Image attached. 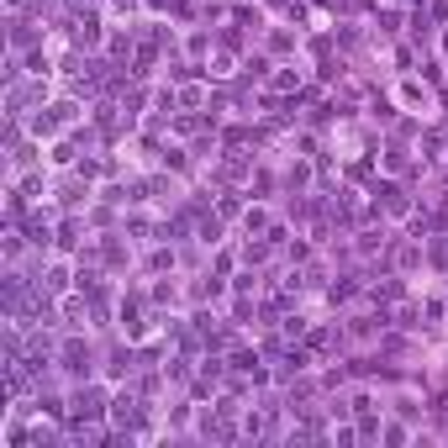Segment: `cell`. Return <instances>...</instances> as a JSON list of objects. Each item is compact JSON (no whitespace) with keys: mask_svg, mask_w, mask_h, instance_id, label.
I'll list each match as a JSON object with an SVG mask.
<instances>
[{"mask_svg":"<svg viewBox=\"0 0 448 448\" xmlns=\"http://www.w3.org/2000/svg\"><path fill=\"white\" fill-rule=\"evenodd\" d=\"M69 406H74L69 422H111V396H106L100 385H80Z\"/></svg>","mask_w":448,"mask_h":448,"instance_id":"6da1fadb","label":"cell"},{"mask_svg":"<svg viewBox=\"0 0 448 448\" xmlns=\"http://www.w3.org/2000/svg\"><path fill=\"white\" fill-rule=\"evenodd\" d=\"M111 422H117L121 433H142V427H148V406H142L132 390H121V396H111Z\"/></svg>","mask_w":448,"mask_h":448,"instance_id":"7a4b0ae2","label":"cell"},{"mask_svg":"<svg viewBox=\"0 0 448 448\" xmlns=\"http://www.w3.org/2000/svg\"><path fill=\"white\" fill-rule=\"evenodd\" d=\"M74 117H80V100H59V106H47V111L32 117V132L37 137H53V132H59L64 121H74Z\"/></svg>","mask_w":448,"mask_h":448,"instance_id":"3957f363","label":"cell"},{"mask_svg":"<svg viewBox=\"0 0 448 448\" xmlns=\"http://www.w3.org/2000/svg\"><path fill=\"white\" fill-rule=\"evenodd\" d=\"M90 343H80V338H69V343H64V354H59V364L64 369H69V375L74 380H90Z\"/></svg>","mask_w":448,"mask_h":448,"instance_id":"277c9868","label":"cell"},{"mask_svg":"<svg viewBox=\"0 0 448 448\" xmlns=\"http://www.w3.org/2000/svg\"><path fill=\"white\" fill-rule=\"evenodd\" d=\"M380 211H390V216H406V211H412L406 190H401V185H390V179H385V185H375V216H380Z\"/></svg>","mask_w":448,"mask_h":448,"instance_id":"5b68a950","label":"cell"},{"mask_svg":"<svg viewBox=\"0 0 448 448\" xmlns=\"http://www.w3.org/2000/svg\"><path fill=\"white\" fill-rule=\"evenodd\" d=\"M69 37H74V47H80V53H84V47H95V43H100V16H95V11H84L80 22L69 27Z\"/></svg>","mask_w":448,"mask_h":448,"instance_id":"8992f818","label":"cell"},{"mask_svg":"<svg viewBox=\"0 0 448 448\" xmlns=\"http://www.w3.org/2000/svg\"><path fill=\"white\" fill-rule=\"evenodd\" d=\"M338 343H343V332H332V327H311L306 332V348H311V354H332Z\"/></svg>","mask_w":448,"mask_h":448,"instance_id":"52a82bcc","label":"cell"},{"mask_svg":"<svg viewBox=\"0 0 448 448\" xmlns=\"http://www.w3.org/2000/svg\"><path fill=\"white\" fill-rule=\"evenodd\" d=\"M132 369H137V354H132V348H117V354L106 359V375H111V380H127Z\"/></svg>","mask_w":448,"mask_h":448,"instance_id":"ba28073f","label":"cell"},{"mask_svg":"<svg viewBox=\"0 0 448 448\" xmlns=\"http://www.w3.org/2000/svg\"><path fill=\"white\" fill-rule=\"evenodd\" d=\"M84 195H90V179H64V185H59V206H80L84 201Z\"/></svg>","mask_w":448,"mask_h":448,"instance_id":"9c48e42d","label":"cell"},{"mask_svg":"<svg viewBox=\"0 0 448 448\" xmlns=\"http://www.w3.org/2000/svg\"><path fill=\"white\" fill-rule=\"evenodd\" d=\"M32 43H37V27L16 11V16H11V47H32Z\"/></svg>","mask_w":448,"mask_h":448,"instance_id":"30bf717a","label":"cell"},{"mask_svg":"<svg viewBox=\"0 0 448 448\" xmlns=\"http://www.w3.org/2000/svg\"><path fill=\"white\" fill-rule=\"evenodd\" d=\"M121 327H127V338H142V332H148V322L137 317V295H132V301H121Z\"/></svg>","mask_w":448,"mask_h":448,"instance_id":"8fae6325","label":"cell"},{"mask_svg":"<svg viewBox=\"0 0 448 448\" xmlns=\"http://www.w3.org/2000/svg\"><path fill=\"white\" fill-rule=\"evenodd\" d=\"M69 280H74V274L64 269V264H53V269L43 274V290H47V295H64V290H69Z\"/></svg>","mask_w":448,"mask_h":448,"instance_id":"7c38bea8","label":"cell"},{"mask_svg":"<svg viewBox=\"0 0 448 448\" xmlns=\"http://www.w3.org/2000/svg\"><path fill=\"white\" fill-rule=\"evenodd\" d=\"M401 295H406V285L396 280V274H390V280H380V285H375V301H380V306H385V301H401Z\"/></svg>","mask_w":448,"mask_h":448,"instance_id":"4fadbf2b","label":"cell"},{"mask_svg":"<svg viewBox=\"0 0 448 448\" xmlns=\"http://www.w3.org/2000/svg\"><path fill=\"white\" fill-rule=\"evenodd\" d=\"M354 295H359V285H354V280H338V285H327V301H332V306L354 301Z\"/></svg>","mask_w":448,"mask_h":448,"instance_id":"5bb4252c","label":"cell"},{"mask_svg":"<svg viewBox=\"0 0 448 448\" xmlns=\"http://www.w3.org/2000/svg\"><path fill=\"white\" fill-rule=\"evenodd\" d=\"M396 417H406V422H417V417H422V401H417V396H396Z\"/></svg>","mask_w":448,"mask_h":448,"instance_id":"9a60e30c","label":"cell"},{"mask_svg":"<svg viewBox=\"0 0 448 448\" xmlns=\"http://www.w3.org/2000/svg\"><path fill=\"white\" fill-rule=\"evenodd\" d=\"M243 222H248V237H253V232H269V211H264V206H253Z\"/></svg>","mask_w":448,"mask_h":448,"instance_id":"2e32d148","label":"cell"},{"mask_svg":"<svg viewBox=\"0 0 448 448\" xmlns=\"http://www.w3.org/2000/svg\"><path fill=\"white\" fill-rule=\"evenodd\" d=\"M396 264H401V269H412V264H422V248H417V243H401V248H396Z\"/></svg>","mask_w":448,"mask_h":448,"instance_id":"e0dca14e","label":"cell"},{"mask_svg":"<svg viewBox=\"0 0 448 448\" xmlns=\"http://www.w3.org/2000/svg\"><path fill=\"white\" fill-rule=\"evenodd\" d=\"M37 412H47V417H64V401H59V396H43V390H37Z\"/></svg>","mask_w":448,"mask_h":448,"instance_id":"ac0fdd59","label":"cell"},{"mask_svg":"<svg viewBox=\"0 0 448 448\" xmlns=\"http://www.w3.org/2000/svg\"><path fill=\"white\" fill-rule=\"evenodd\" d=\"M348 401H354V412H359V417H364V412H380V406H375V396H369V390H354Z\"/></svg>","mask_w":448,"mask_h":448,"instance_id":"d6986e66","label":"cell"},{"mask_svg":"<svg viewBox=\"0 0 448 448\" xmlns=\"http://www.w3.org/2000/svg\"><path fill=\"white\" fill-rule=\"evenodd\" d=\"M106 53H111V59H127V53H132V37H111V43H106Z\"/></svg>","mask_w":448,"mask_h":448,"instance_id":"ffe728a7","label":"cell"},{"mask_svg":"<svg viewBox=\"0 0 448 448\" xmlns=\"http://www.w3.org/2000/svg\"><path fill=\"white\" fill-rule=\"evenodd\" d=\"M74 237H80V222H64V227H59V237H53V243H59V248H74Z\"/></svg>","mask_w":448,"mask_h":448,"instance_id":"44dd1931","label":"cell"},{"mask_svg":"<svg viewBox=\"0 0 448 448\" xmlns=\"http://www.w3.org/2000/svg\"><path fill=\"white\" fill-rule=\"evenodd\" d=\"M179 106H190V111H195V106H206V95L195 90V84H185V90H179Z\"/></svg>","mask_w":448,"mask_h":448,"instance_id":"7402d4cb","label":"cell"},{"mask_svg":"<svg viewBox=\"0 0 448 448\" xmlns=\"http://www.w3.org/2000/svg\"><path fill=\"white\" fill-rule=\"evenodd\" d=\"M148 269H174V253H169V248H158V253H148Z\"/></svg>","mask_w":448,"mask_h":448,"instance_id":"603a6c76","label":"cell"},{"mask_svg":"<svg viewBox=\"0 0 448 448\" xmlns=\"http://www.w3.org/2000/svg\"><path fill=\"white\" fill-rule=\"evenodd\" d=\"M385 164L390 169H406V148H401V142H390V148H385Z\"/></svg>","mask_w":448,"mask_h":448,"instance_id":"cb8c5ba5","label":"cell"},{"mask_svg":"<svg viewBox=\"0 0 448 448\" xmlns=\"http://www.w3.org/2000/svg\"><path fill=\"white\" fill-rule=\"evenodd\" d=\"M80 317H84V301H64V322H69V327H80Z\"/></svg>","mask_w":448,"mask_h":448,"instance_id":"d4e9b609","label":"cell"},{"mask_svg":"<svg viewBox=\"0 0 448 448\" xmlns=\"http://www.w3.org/2000/svg\"><path fill=\"white\" fill-rule=\"evenodd\" d=\"M27 69H32V74H47V53H43V47H32V53H27Z\"/></svg>","mask_w":448,"mask_h":448,"instance_id":"484cf974","label":"cell"},{"mask_svg":"<svg viewBox=\"0 0 448 448\" xmlns=\"http://www.w3.org/2000/svg\"><path fill=\"white\" fill-rule=\"evenodd\" d=\"M216 237H222V222H216V216H206V222H201V243H216Z\"/></svg>","mask_w":448,"mask_h":448,"instance_id":"4316f807","label":"cell"},{"mask_svg":"<svg viewBox=\"0 0 448 448\" xmlns=\"http://www.w3.org/2000/svg\"><path fill=\"white\" fill-rule=\"evenodd\" d=\"M243 69H248V80H264V74H269V59H248Z\"/></svg>","mask_w":448,"mask_h":448,"instance_id":"83f0119b","label":"cell"},{"mask_svg":"<svg viewBox=\"0 0 448 448\" xmlns=\"http://www.w3.org/2000/svg\"><path fill=\"white\" fill-rule=\"evenodd\" d=\"M295 84H301V74H290V69L274 74V90H295Z\"/></svg>","mask_w":448,"mask_h":448,"instance_id":"f1b7e54d","label":"cell"},{"mask_svg":"<svg viewBox=\"0 0 448 448\" xmlns=\"http://www.w3.org/2000/svg\"><path fill=\"white\" fill-rule=\"evenodd\" d=\"M417 317H422V311H417V306H401V317H396V327H422V322H417Z\"/></svg>","mask_w":448,"mask_h":448,"instance_id":"f546056e","label":"cell"},{"mask_svg":"<svg viewBox=\"0 0 448 448\" xmlns=\"http://www.w3.org/2000/svg\"><path fill=\"white\" fill-rule=\"evenodd\" d=\"M164 164H169V169H190V158H185V148H169Z\"/></svg>","mask_w":448,"mask_h":448,"instance_id":"4dcf8cb0","label":"cell"},{"mask_svg":"<svg viewBox=\"0 0 448 448\" xmlns=\"http://www.w3.org/2000/svg\"><path fill=\"white\" fill-rule=\"evenodd\" d=\"M53 164H74V142H59V148H53Z\"/></svg>","mask_w":448,"mask_h":448,"instance_id":"1f68e13d","label":"cell"},{"mask_svg":"<svg viewBox=\"0 0 448 448\" xmlns=\"http://www.w3.org/2000/svg\"><path fill=\"white\" fill-rule=\"evenodd\" d=\"M127 232H137V237H148V216H137V211H132V216H127Z\"/></svg>","mask_w":448,"mask_h":448,"instance_id":"d6a6232c","label":"cell"},{"mask_svg":"<svg viewBox=\"0 0 448 448\" xmlns=\"http://www.w3.org/2000/svg\"><path fill=\"white\" fill-rule=\"evenodd\" d=\"M380 438H385V443H406V427H396V422H385V433H380Z\"/></svg>","mask_w":448,"mask_h":448,"instance_id":"836d02e7","label":"cell"},{"mask_svg":"<svg viewBox=\"0 0 448 448\" xmlns=\"http://www.w3.org/2000/svg\"><path fill=\"white\" fill-rule=\"evenodd\" d=\"M380 237H385V232H375V227H369V232H359V248L369 253V248H380Z\"/></svg>","mask_w":448,"mask_h":448,"instance_id":"e575fe53","label":"cell"}]
</instances>
